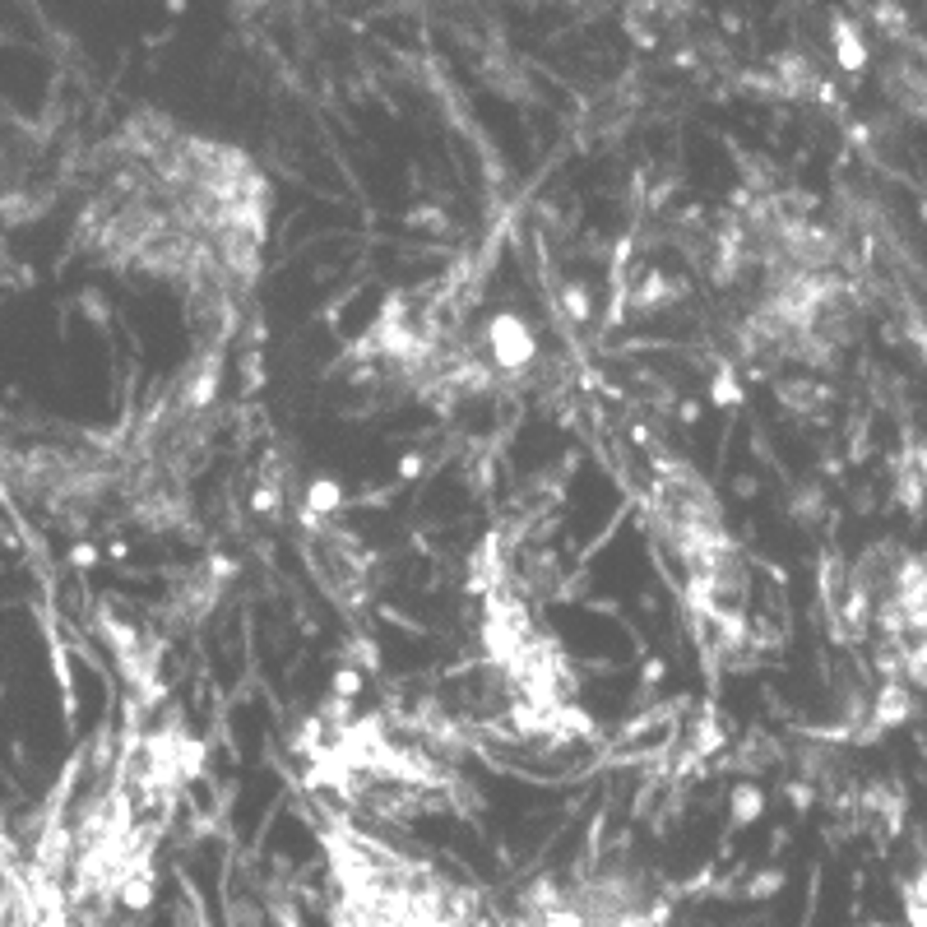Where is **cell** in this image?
Here are the masks:
<instances>
[{
    "instance_id": "obj_8",
    "label": "cell",
    "mask_w": 927,
    "mask_h": 927,
    "mask_svg": "<svg viewBox=\"0 0 927 927\" xmlns=\"http://www.w3.org/2000/svg\"><path fill=\"white\" fill-rule=\"evenodd\" d=\"M867 635L881 668L927 691V556H900L867 589Z\"/></svg>"
},
{
    "instance_id": "obj_7",
    "label": "cell",
    "mask_w": 927,
    "mask_h": 927,
    "mask_svg": "<svg viewBox=\"0 0 927 927\" xmlns=\"http://www.w3.org/2000/svg\"><path fill=\"white\" fill-rule=\"evenodd\" d=\"M515 927H668V909L640 876L580 872L534 885Z\"/></svg>"
},
{
    "instance_id": "obj_6",
    "label": "cell",
    "mask_w": 927,
    "mask_h": 927,
    "mask_svg": "<svg viewBox=\"0 0 927 927\" xmlns=\"http://www.w3.org/2000/svg\"><path fill=\"white\" fill-rule=\"evenodd\" d=\"M315 784L339 793L343 816H413L455 807L464 779L446 756L394 719H352L311 756Z\"/></svg>"
},
{
    "instance_id": "obj_4",
    "label": "cell",
    "mask_w": 927,
    "mask_h": 927,
    "mask_svg": "<svg viewBox=\"0 0 927 927\" xmlns=\"http://www.w3.org/2000/svg\"><path fill=\"white\" fill-rule=\"evenodd\" d=\"M635 506L668 580L681 594V608L696 617V631L714 650H733L747 631L751 580L714 492L681 459L650 455L640 464Z\"/></svg>"
},
{
    "instance_id": "obj_2",
    "label": "cell",
    "mask_w": 927,
    "mask_h": 927,
    "mask_svg": "<svg viewBox=\"0 0 927 927\" xmlns=\"http://www.w3.org/2000/svg\"><path fill=\"white\" fill-rule=\"evenodd\" d=\"M719 334L756 367H816L854 325V274L839 237L793 190L723 205L705 241Z\"/></svg>"
},
{
    "instance_id": "obj_5",
    "label": "cell",
    "mask_w": 927,
    "mask_h": 927,
    "mask_svg": "<svg viewBox=\"0 0 927 927\" xmlns=\"http://www.w3.org/2000/svg\"><path fill=\"white\" fill-rule=\"evenodd\" d=\"M320 844L334 881V927H497L492 900L473 881L376 835L357 816H325Z\"/></svg>"
},
{
    "instance_id": "obj_3",
    "label": "cell",
    "mask_w": 927,
    "mask_h": 927,
    "mask_svg": "<svg viewBox=\"0 0 927 927\" xmlns=\"http://www.w3.org/2000/svg\"><path fill=\"white\" fill-rule=\"evenodd\" d=\"M352 357L399 394L427 404H478L534 390L543 339L510 302L501 265L468 256L385 297Z\"/></svg>"
},
{
    "instance_id": "obj_1",
    "label": "cell",
    "mask_w": 927,
    "mask_h": 927,
    "mask_svg": "<svg viewBox=\"0 0 927 927\" xmlns=\"http://www.w3.org/2000/svg\"><path fill=\"white\" fill-rule=\"evenodd\" d=\"M269 223L274 181L256 158L163 111L121 121L79 172V241L199 311L256 293Z\"/></svg>"
}]
</instances>
